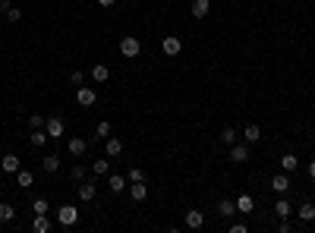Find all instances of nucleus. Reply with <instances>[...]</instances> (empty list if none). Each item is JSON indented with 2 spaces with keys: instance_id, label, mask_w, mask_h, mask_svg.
Returning a JSON list of instances; mask_svg holds the SVG:
<instances>
[{
  "instance_id": "f257e3e1",
  "label": "nucleus",
  "mask_w": 315,
  "mask_h": 233,
  "mask_svg": "<svg viewBox=\"0 0 315 233\" xmlns=\"http://www.w3.org/2000/svg\"><path fill=\"white\" fill-rule=\"evenodd\" d=\"M120 54H123L126 60H136L139 54H142V41H139L136 35H126L123 41H120Z\"/></svg>"
},
{
  "instance_id": "f03ea898",
  "label": "nucleus",
  "mask_w": 315,
  "mask_h": 233,
  "mask_svg": "<svg viewBox=\"0 0 315 233\" xmlns=\"http://www.w3.org/2000/svg\"><path fill=\"white\" fill-rule=\"evenodd\" d=\"M95 101H98V91L92 89V85H79L76 89V104L79 108H92Z\"/></svg>"
},
{
  "instance_id": "7ed1b4c3",
  "label": "nucleus",
  "mask_w": 315,
  "mask_h": 233,
  "mask_svg": "<svg viewBox=\"0 0 315 233\" xmlns=\"http://www.w3.org/2000/svg\"><path fill=\"white\" fill-rule=\"evenodd\" d=\"M57 221L63 224V227H73V224L79 221V208L76 205H60L57 208Z\"/></svg>"
},
{
  "instance_id": "20e7f679",
  "label": "nucleus",
  "mask_w": 315,
  "mask_h": 233,
  "mask_svg": "<svg viewBox=\"0 0 315 233\" xmlns=\"http://www.w3.org/2000/svg\"><path fill=\"white\" fill-rule=\"evenodd\" d=\"M44 132H48V139H60L66 132V123L60 117H48L44 120Z\"/></svg>"
},
{
  "instance_id": "39448f33",
  "label": "nucleus",
  "mask_w": 315,
  "mask_h": 233,
  "mask_svg": "<svg viewBox=\"0 0 315 233\" xmlns=\"http://www.w3.org/2000/svg\"><path fill=\"white\" fill-rule=\"evenodd\" d=\"M66 151H70V155H73V158H82V155H85V151H89V142H85V139H82V136H73V139H70V142H66Z\"/></svg>"
},
{
  "instance_id": "423d86ee",
  "label": "nucleus",
  "mask_w": 315,
  "mask_h": 233,
  "mask_svg": "<svg viewBox=\"0 0 315 233\" xmlns=\"http://www.w3.org/2000/svg\"><path fill=\"white\" fill-rule=\"evenodd\" d=\"M183 224H186L189 230H199V227L205 224V215H202L199 208H189V211H186V217H183Z\"/></svg>"
},
{
  "instance_id": "0eeeda50",
  "label": "nucleus",
  "mask_w": 315,
  "mask_h": 233,
  "mask_svg": "<svg viewBox=\"0 0 315 233\" xmlns=\"http://www.w3.org/2000/svg\"><path fill=\"white\" fill-rule=\"evenodd\" d=\"M230 161H233V164H243V161H249V145H240V142H233V145H230Z\"/></svg>"
},
{
  "instance_id": "6e6552de",
  "label": "nucleus",
  "mask_w": 315,
  "mask_h": 233,
  "mask_svg": "<svg viewBox=\"0 0 315 233\" xmlns=\"http://www.w3.org/2000/svg\"><path fill=\"white\" fill-rule=\"evenodd\" d=\"M161 48H164V54H167V57H177L180 51H183V41H180L177 35H167V38H164V44H161Z\"/></svg>"
},
{
  "instance_id": "1a4fd4ad",
  "label": "nucleus",
  "mask_w": 315,
  "mask_h": 233,
  "mask_svg": "<svg viewBox=\"0 0 315 233\" xmlns=\"http://www.w3.org/2000/svg\"><path fill=\"white\" fill-rule=\"evenodd\" d=\"M271 189L278 192V196H287V189H290V177H287V170H284V174H278V177L271 179Z\"/></svg>"
},
{
  "instance_id": "9d476101",
  "label": "nucleus",
  "mask_w": 315,
  "mask_h": 233,
  "mask_svg": "<svg viewBox=\"0 0 315 233\" xmlns=\"http://www.w3.org/2000/svg\"><path fill=\"white\" fill-rule=\"evenodd\" d=\"M243 139H246V145H259V142H262V129H259L256 123H249L243 129Z\"/></svg>"
},
{
  "instance_id": "9b49d317",
  "label": "nucleus",
  "mask_w": 315,
  "mask_h": 233,
  "mask_svg": "<svg viewBox=\"0 0 315 233\" xmlns=\"http://www.w3.org/2000/svg\"><path fill=\"white\" fill-rule=\"evenodd\" d=\"M296 215H299V221H303V224H312V221H315V205H312V202H303V205L296 208Z\"/></svg>"
},
{
  "instance_id": "f8f14e48",
  "label": "nucleus",
  "mask_w": 315,
  "mask_h": 233,
  "mask_svg": "<svg viewBox=\"0 0 315 233\" xmlns=\"http://www.w3.org/2000/svg\"><path fill=\"white\" fill-rule=\"evenodd\" d=\"M0 167H3V174H16L22 164H19L16 155H3V158H0Z\"/></svg>"
},
{
  "instance_id": "ddd939ff",
  "label": "nucleus",
  "mask_w": 315,
  "mask_h": 233,
  "mask_svg": "<svg viewBox=\"0 0 315 233\" xmlns=\"http://www.w3.org/2000/svg\"><path fill=\"white\" fill-rule=\"evenodd\" d=\"M218 215L221 217H233L237 215V202H233V198H221L218 202Z\"/></svg>"
},
{
  "instance_id": "4468645a",
  "label": "nucleus",
  "mask_w": 315,
  "mask_h": 233,
  "mask_svg": "<svg viewBox=\"0 0 315 233\" xmlns=\"http://www.w3.org/2000/svg\"><path fill=\"white\" fill-rule=\"evenodd\" d=\"M41 170H44V174H57V170H60V158L57 155H44L41 158Z\"/></svg>"
},
{
  "instance_id": "2eb2a0df",
  "label": "nucleus",
  "mask_w": 315,
  "mask_h": 233,
  "mask_svg": "<svg viewBox=\"0 0 315 233\" xmlns=\"http://www.w3.org/2000/svg\"><path fill=\"white\" fill-rule=\"evenodd\" d=\"M189 10H192V16H196V19H205V16H208V10H211V3H208V0H192Z\"/></svg>"
},
{
  "instance_id": "dca6fc26",
  "label": "nucleus",
  "mask_w": 315,
  "mask_h": 233,
  "mask_svg": "<svg viewBox=\"0 0 315 233\" xmlns=\"http://www.w3.org/2000/svg\"><path fill=\"white\" fill-rule=\"evenodd\" d=\"M104 142H107V158H120V155H123V142H120V139L107 136Z\"/></svg>"
},
{
  "instance_id": "f3484780",
  "label": "nucleus",
  "mask_w": 315,
  "mask_h": 233,
  "mask_svg": "<svg viewBox=\"0 0 315 233\" xmlns=\"http://www.w3.org/2000/svg\"><path fill=\"white\" fill-rule=\"evenodd\" d=\"M95 192H98V186L82 179V186H79V202H92V198H95Z\"/></svg>"
},
{
  "instance_id": "a211bd4d",
  "label": "nucleus",
  "mask_w": 315,
  "mask_h": 233,
  "mask_svg": "<svg viewBox=\"0 0 315 233\" xmlns=\"http://www.w3.org/2000/svg\"><path fill=\"white\" fill-rule=\"evenodd\" d=\"M274 215H278V217H290V215H293V205L287 202L284 196H280L278 202H274Z\"/></svg>"
},
{
  "instance_id": "6ab92c4d",
  "label": "nucleus",
  "mask_w": 315,
  "mask_h": 233,
  "mask_svg": "<svg viewBox=\"0 0 315 233\" xmlns=\"http://www.w3.org/2000/svg\"><path fill=\"white\" fill-rule=\"evenodd\" d=\"M280 167H284L287 174H293V170L299 167V158H296V155H290V151H287V155H280Z\"/></svg>"
},
{
  "instance_id": "aec40b11",
  "label": "nucleus",
  "mask_w": 315,
  "mask_h": 233,
  "mask_svg": "<svg viewBox=\"0 0 315 233\" xmlns=\"http://www.w3.org/2000/svg\"><path fill=\"white\" fill-rule=\"evenodd\" d=\"M130 192H132V202H145L148 186H145V183H130Z\"/></svg>"
},
{
  "instance_id": "412c9836",
  "label": "nucleus",
  "mask_w": 315,
  "mask_h": 233,
  "mask_svg": "<svg viewBox=\"0 0 315 233\" xmlns=\"http://www.w3.org/2000/svg\"><path fill=\"white\" fill-rule=\"evenodd\" d=\"M32 230H35V233H48V230H51L48 215H35V221H32Z\"/></svg>"
},
{
  "instance_id": "4be33fe9",
  "label": "nucleus",
  "mask_w": 315,
  "mask_h": 233,
  "mask_svg": "<svg viewBox=\"0 0 315 233\" xmlns=\"http://www.w3.org/2000/svg\"><path fill=\"white\" fill-rule=\"evenodd\" d=\"M13 217H16V208L10 202H0V224H10Z\"/></svg>"
},
{
  "instance_id": "5701e85b",
  "label": "nucleus",
  "mask_w": 315,
  "mask_h": 233,
  "mask_svg": "<svg viewBox=\"0 0 315 233\" xmlns=\"http://www.w3.org/2000/svg\"><path fill=\"white\" fill-rule=\"evenodd\" d=\"M107 186H111V192H123V189H126V177L111 174V177H107Z\"/></svg>"
},
{
  "instance_id": "b1692460",
  "label": "nucleus",
  "mask_w": 315,
  "mask_h": 233,
  "mask_svg": "<svg viewBox=\"0 0 315 233\" xmlns=\"http://www.w3.org/2000/svg\"><path fill=\"white\" fill-rule=\"evenodd\" d=\"M48 211H51V205H48L44 196H38L35 202H32V215H48Z\"/></svg>"
},
{
  "instance_id": "393cba45",
  "label": "nucleus",
  "mask_w": 315,
  "mask_h": 233,
  "mask_svg": "<svg viewBox=\"0 0 315 233\" xmlns=\"http://www.w3.org/2000/svg\"><path fill=\"white\" fill-rule=\"evenodd\" d=\"M252 208H256V202H252V196H240V198H237V211H243V215H249Z\"/></svg>"
},
{
  "instance_id": "a878e982",
  "label": "nucleus",
  "mask_w": 315,
  "mask_h": 233,
  "mask_svg": "<svg viewBox=\"0 0 315 233\" xmlns=\"http://www.w3.org/2000/svg\"><path fill=\"white\" fill-rule=\"evenodd\" d=\"M107 76H111V70H107V66H104V63H98V66H95V70H92V79H95V82H98V85H101V82H107Z\"/></svg>"
},
{
  "instance_id": "bb28decb",
  "label": "nucleus",
  "mask_w": 315,
  "mask_h": 233,
  "mask_svg": "<svg viewBox=\"0 0 315 233\" xmlns=\"http://www.w3.org/2000/svg\"><path fill=\"white\" fill-rule=\"evenodd\" d=\"M218 139H221V142H224V145H233V142H237V129H233V126H224Z\"/></svg>"
},
{
  "instance_id": "cd10ccee",
  "label": "nucleus",
  "mask_w": 315,
  "mask_h": 233,
  "mask_svg": "<svg viewBox=\"0 0 315 233\" xmlns=\"http://www.w3.org/2000/svg\"><path fill=\"white\" fill-rule=\"evenodd\" d=\"M29 142H32V145H35V148H41V145H44V142H48V132H44V129H32V136H29Z\"/></svg>"
},
{
  "instance_id": "c85d7f7f",
  "label": "nucleus",
  "mask_w": 315,
  "mask_h": 233,
  "mask_svg": "<svg viewBox=\"0 0 315 233\" xmlns=\"http://www.w3.org/2000/svg\"><path fill=\"white\" fill-rule=\"evenodd\" d=\"M126 183H145V170H142V167H130V174H126Z\"/></svg>"
},
{
  "instance_id": "c756f323",
  "label": "nucleus",
  "mask_w": 315,
  "mask_h": 233,
  "mask_svg": "<svg viewBox=\"0 0 315 233\" xmlns=\"http://www.w3.org/2000/svg\"><path fill=\"white\" fill-rule=\"evenodd\" d=\"M3 16L10 19V22H19V19H22V10H19V6H13V3H10V6H6V10H3Z\"/></svg>"
},
{
  "instance_id": "7c9ffc66",
  "label": "nucleus",
  "mask_w": 315,
  "mask_h": 233,
  "mask_svg": "<svg viewBox=\"0 0 315 233\" xmlns=\"http://www.w3.org/2000/svg\"><path fill=\"white\" fill-rule=\"evenodd\" d=\"M107 167H111V161H107V158H101V161H95V164H92V170H95L98 177H107Z\"/></svg>"
},
{
  "instance_id": "2f4dec72",
  "label": "nucleus",
  "mask_w": 315,
  "mask_h": 233,
  "mask_svg": "<svg viewBox=\"0 0 315 233\" xmlns=\"http://www.w3.org/2000/svg\"><path fill=\"white\" fill-rule=\"evenodd\" d=\"M16 183L19 186H32V170H22V167H19L16 170Z\"/></svg>"
},
{
  "instance_id": "473e14b6",
  "label": "nucleus",
  "mask_w": 315,
  "mask_h": 233,
  "mask_svg": "<svg viewBox=\"0 0 315 233\" xmlns=\"http://www.w3.org/2000/svg\"><path fill=\"white\" fill-rule=\"evenodd\" d=\"M95 136L98 139H107V136H111V123H107V120H101V123L95 126Z\"/></svg>"
},
{
  "instance_id": "72a5a7b5",
  "label": "nucleus",
  "mask_w": 315,
  "mask_h": 233,
  "mask_svg": "<svg viewBox=\"0 0 315 233\" xmlns=\"http://www.w3.org/2000/svg\"><path fill=\"white\" fill-rule=\"evenodd\" d=\"M29 129H44V117L41 114H32L29 117Z\"/></svg>"
},
{
  "instance_id": "f704fd0d",
  "label": "nucleus",
  "mask_w": 315,
  "mask_h": 233,
  "mask_svg": "<svg viewBox=\"0 0 315 233\" xmlns=\"http://www.w3.org/2000/svg\"><path fill=\"white\" fill-rule=\"evenodd\" d=\"M85 174H89V170H85V164H76V167L70 170V177H73V179H85Z\"/></svg>"
},
{
  "instance_id": "c9c22d12",
  "label": "nucleus",
  "mask_w": 315,
  "mask_h": 233,
  "mask_svg": "<svg viewBox=\"0 0 315 233\" xmlns=\"http://www.w3.org/2000/svg\"><path fill=\"white\" fill-rule=\"evenodd\" d=\"M70 82H73V85H85V76H82V70H73V72H70Z\"/></svg>"
},
{
  "instance_id": "e433bc0d",
  "label": "nucleus",
  "mask_w": 315,
  "mask_h": 233,
  "mask_svg": "<svg viewBox=\"0 0 315 233\" xmlns=\"http://www.w3.org/2000/svg\"><path fill=\"white\" fill-rule=\"evenodd\" d=\"M278 230H280V233H290V230H293V224H290V221H287V217H280V224H278Z\"/></svg>"
},
{
  "instance_id": "4c0bfd02",
  "label": "nucleus",
  "mask_w": 315,
  "mask_h": 233,
  "mask_svg": "<svg viewBox=\"0 0 315 233\" xmlns=\"http://www.w3.org/2000/svg\"><path fill=\"white\" fill-rule=\"evenodd\" d=\"M230 233H249V227L246 224H230Z\"/></svg>"
},
{
  "instance_id": "58836bf2",
  "label": "nucleus",
  "mask_w": 315,
  "mask_h": 233,
  "mask_svg": "<svg viewBox=\"0 0 315 233\" xmlns=\"http://www.w3.org/2000/svg\"><path fill=\"white\" fill-rule=\"evenodd\" d=\"M101 6H117V0H98Z\"/></svg>"
},
{
  "instance_id": "ea45409f",
  "label": "nucleus",
  "mask_w": 315,
  "mask_h": 233,
  "mask_svg": "<svg viewBox=\"0 0 315 233\" xmlns=\"http://www.w3.org/2000/svg\"><path fill=\"white\" fill-rule=\"evenodd\" d=\"M309 177L315 179V161H309Z\"/></svg>"
}]
</instances>
